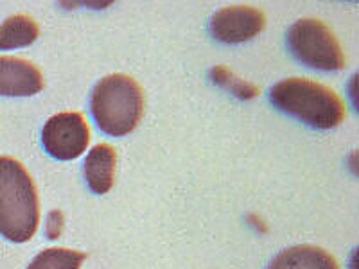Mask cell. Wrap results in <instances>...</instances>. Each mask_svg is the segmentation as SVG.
<instances>
[{"label":"cell","instance_id":"8992f818","mask_svg":"<svg viewBox=\"0 0 359 269\" xmlns=\"http://www.w3.org/2000/svg\"><path fill=\"white\" fill-rule=\"evenodd\" d=\"M266 25L264 13L252 6H229L214 13L210 34L223 43H243L257 36Z\"/></svg>","mask_w":359,"mask_h":269},{"label":"cell","instance_id":"3957f363","mask_svg":"<svg viewBox=\"0 0 359 269\" xmlns=\"http://www.w3.org/2000/svg\"><path fill=\"white\" fill-rule=\"evenodd\" d=\"M90 110L102 133L124 137L139 126L142 118L144 92L126 74H111L95 85Z\"/></svg>","mask_w":359,"mask_h":269},{"label":"cell","instance_id":"5b68a950","mask_svg":"<svg viewBox=\"0 0 359 269\" xmlns=\"http://www.w3.org/2000/svg\"><path fill=\"white\" fill-rule=\"evenodd\" d=\"M90 142V127L78 111L56 113L45 123L41 144L45 151L56 160H76L86 151Z\"/></svg>","mask_w":359,"mask_h":269},{"label":"cell","instance_id":"9c48e42d","mask_svg":"<svg viewBox=\"0 0 359 269\" xmlns=\"http://www.w3.org/2000/svg\"><path fill=\"white\" fill-rule=\"evenodd\" d=\"M268 269H339V265L325 249L302 244L278 253Z\"/></svg>","mask_w":359,"mask_h":269},{"label":"cell","instance_id":"4fadbf2b","mask_svg":"<svg viewBox=\"0 0 359 269\" xmlns=\"http://www.w3.org/2000/svg\"><path fill=\"white\" fill-rule=\"evenodd\" d=\"M63 230V216L60 210H54L49 214V221H47V237L49 239H57L62 235Z\"/></svg>","mask_w":359,"mask_h":269},{"label":"cell","instance_id":"ba28073f","mask_svg":"<svg viewBox=\"0 0 359 269\" xmlns=\"http://www.w3.org/2000/svg\"><path fill=\"white\" fill-rule=\"evenodd\" d=\"M115 167H117V153L108 144H97L86 155L83 172L86 185L94 194H107L114 187Z\"/></svg>","mask_w":359,"mask_h":269},{"label":"cell","instance_id":"52a82bcc","mask_svg":"<svg viewBox=\"0 0 359 269\" xmlns=\"http://www.w3.org/2000/svg\"><path fill=\"white\" fill-rule=\"evenodd\" d=\"M43 74L27 60L0 56V95L2 97H31L43 90Z\"/></svg>","mask_w":359,"mask_h":269},{"label":"cell","instance_id":"8fae6325","mask_svg":"<svg viewBox=\"0 0 359 269\" xmlns=\"http://www.w3.org/2000/svg\"><path fill=\"white\" fill-rule=\"evenodd\" d=\"M86 255L67 248L43 249L33 258L27 269H79Z\"/></svg>","mask_w":359,"mask_h":269},{"label":"cell","instance_id":"7a4b0ae2","mask_svg":"<svg viewBox=\"0 0 359 269\" xmlns=\"http://www.w3.org/2000/svg\"><path fill=\"white\" fill-rule=\"evenodd\" d=\"M275 108L316 130H332L345 118V104L334 90L306 78H290L269 90Z\"/></svg>","mask_w":359,"mask_h":269},{"label":"cell","instance_id":"277c9868","mask_svg":"<svg viewBox=\"0 0 359 269\" xmlns=\"http://www.w3.org/2000/svg\"><path fill=\"white\" fill-rule=\"evenodd\" d=\"M291 53L304 65L316 70H341L345 54L332 31L316 18H302L287 31Z\"/></svg>","mask_w":359,"mask_h":269},{"label":"cell","instance_id":"6da1fadb","mask_svg":"<svg viewBox=\"0 0 359 269\" xmlns=\"http://www.w3.org/2000/svg\"><path fill=\"white\" fill-rule=\"evenodd\" d=\"M40 224L38 191L27 169L0 156V233L11 242H27Z\"/></svg>","mask_w":359,"mask_h":269},{"label":"cell","instance_id":"30bf717a","mask_svg":"<svg viewBox=\"0 0 359 269\" xmlns=\"http://www.w3.org/2000/svg\"><path fill=\"white\" fill-rule=\"evenodd\" d=\"M40 36V27L27 15H13L0 25V50L29 47Z\"/></svg>","mask_w":359,"mask_h":269},{"label":"cell","instance_id":"7c38bea8","mask_svg":"<svg viewBox=\"0 0 359 269\" xmlns=\"http://www.w3.org/2000/svg\"><path fill=\"white\" fill-rule=\"evenodd\" d=\"M210 78L216 85L223 86V88L230 90L232 94H236L237 97L241 99H252L259 94V90L255 88L250 83L243 81V79L236 78L232 72H230L226 67H214L212 72H210Z\"/></svg>","mask_w":359,"mask_h":269}]
</instances>
